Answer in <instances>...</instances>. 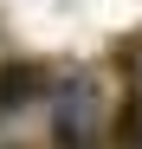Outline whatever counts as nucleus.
<instances>
[{
    "label": "nucleus",
    "mask_w": 142,
    "mask_h": 149,
    "mask_svg": "<svg viewBox=\"0 0 142 149\" xmlns=\"http://www.w3.org/2000/svg\"><path fill=\"white\" fill-rule=\"evenodd\" d=\"M32 97H39V71L26 65V71H0V110H13V104H32Z\"/></svg>",
    "instance_id": "nucleus-1"
},
{
    "label": "nucleus",
    "mask_w": 142,
    "mask_h": 149,
    "mask_svg": "<svg viewBox=\"0 0 142 149\" xmlns=\"http://www.w3.org/2000/svg\"><path fill=\"white\" fill-rule=\"evenodd\" d=\"M58 143L65 149H90V104H84V97H78V110L58 117Z\"/></svg>",
    "instance_id": "nucleus-2"
}]
</instances>
